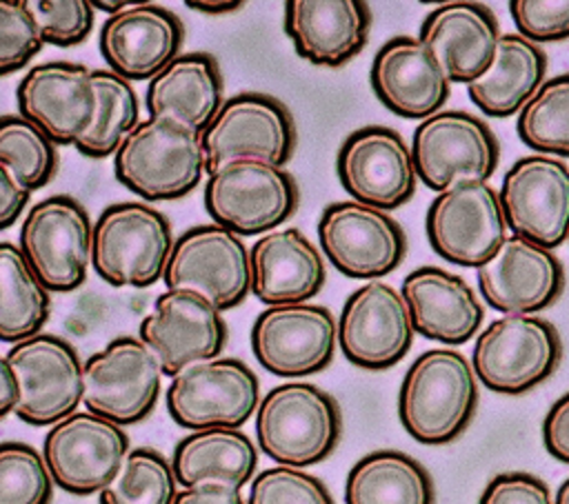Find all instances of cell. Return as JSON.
Returning <instances> with one entry per match:
<instances>
[{"label":"cell","instance_id":"37","mask_svg":"<svg viewBox=\"0 0 569 504\" xmlns=\"http://www.w3.org/2000/svg\"><path fill=\"white\" fill-rule=\"evenodd\" d=\"M178 480L156 448H131L116 477L98 493L100 504H173Z\"/></svg>","mask_w":569,"mask_h":504},{"label":"cell","instance_id":"3","mask_svg":"<svg viewBox=\"0 0 569 504\" xmlns=\"http://www.w3.org/2000/svg\"><path fill=\"white\" fill-rule=\"evenodd\" d=\"M342 433L340 406L311 382H284L256 409L258 448L276 464L305 468L329 457Z\"/></svg>","mask_w":569,"mask_h":504},{"label":"cell","instance_id":"43","mask_svg":"<svg viewBox=\"0 0 569 504\" xmlns=\"http://www.w3.org/2000/svg\"><path fill=\"white\" fill-rule=\"evenodd\" d=\"M516 33L542 44L569 38V0H511Z\"/></svg>","mask_w":569,"mask_h":504},{"label":"cell","instance_id":"36","mask_svg":"<svg viewBox=\"0 0 569 504\" xmlns=\"http://www.w3.org/2000/svg\"><path fill=\"white\" fill-rule=\"evenodd\" d=\"M520 140L545 155H569V71L547 78L516 118Z\"/></svg>","mask_w":569,"mask_h":504},{"label":"cell","instance_id":"12","mask_svg":"<svg viewBox=\"0 0 569 504\" xmlns=\"http://www.w3.org/2000/svg\"><path fill=\"white\" fill-rule=\"evenodd\" d=\"M318 242L342 275L367 282L396 271L407 253V235L398 220L356 200H338L322 209Z\"/></svg>","mask_w":569,"mask_h":504},{"label":"cell","instance_id":"40","mask_svg":"<svg viewBox=\"0 0 569 504\" xmlns=\"http://www.w3.org/2000/svg\"><path fill=\"white\" fill-rule=\"evenodd\" d=\"M247 504H333V497L320 477L278 464L251 480Z\"/></svg>","mask_w":569,"mask_h":504},{"label":"cell","instance_id":"10","mask_svg":"<svg viewBox=\"0 0 569 504\" xmlns=\"http://www.w3.org/2000/svg\"><path fill=\"white\" fill-rule=\"evenodd\" d=\"M7 362L18 380L13 413L33 426H53L76 413L84 393V362L71 342L53 333H38L16 342Z\"/></svg>","mask_w":569,"mask_h":504},{"label":"cell","instance_id":"6","mask_svg":"<svg viewBox=\"0 0 569 504\" xmlns=\"http://www.w3.org/2000/svg\"><path fill=\"white\" fill-rule=\"evenodd\" d=\"M213 224L231 233L264 235L298 209V184L284 167L240 160L209 173L202 193Z\"/></svg>","mask_w":569,"mask_h":504},{"label":"cell","instance_id":"26","mask_svg":"<svg viewBox=\"0 0 569 504\" xmlns=\"http://www.w3.org/2000/svg\"><path fill=\"white\" fill-rule=\"evenodd\" d=\"M249 291L267 306L307 302L327 280L320 249L296 226L260 235L249 249Z\"/></svg>","mask_w":569,"mask_h":504},{"label":"cell","instance_id":"42","mask_svg":"<svg viewBox=\"0 0 569 504\" xmlns=\"http://www.w3.org/2000/svg\"><path fill=\"white\" fill-rule=\"evenodd\" d=\"M29 7L44 44L76 47L93 29L96 9L89 0H36Z\"/></svg>","mask_w":569,"mask_h":504},{"label":"cell","instance_id":"46","mask_svg":"<svg viewBox=\"0 0 569 504\" xmlns=\"http://www.w3.org/2000/svg\"><path fill=\"white\" fill-rule=\"evenodd\" d=\"M173 504H247L238 486L224 482H202L176 493Z\"/></svg>","mask_w":569,"mask_h":504},{"label":"cell","instance_id":"22","mask_svg":"<svg viewBox=\"0 0 569 504\" xmlns=\"http://www.w3.org/2000/svg\"><path fill=\"white\" fill-rule=\"evenodd\" d=\"M138 337L153 351L164 375L213 360L227 344L222 311L207 298L187 289H167L140 322Z\"/></svg>","mask_w":569,"mask_h":504},{"label":"cell","instance_id":"51","mask_svg":"<svg viewBox=\"0 0 569 504\" xmlns=\"http://www.w3.org/2000/svg\"><path fill=\"white\" fill-rule=\"evenodd\" d=\"M553 504H569V477L558 486Z\"/></svg>","mask_w":569,"mask_h":504},{"label":"cell","instance_id":"33","mask_svg":"<svg viewBox=\"0 0 569 504\" xmlns=\"http://www.w3.org/2000/svg\"><path fill=\"white\" fill-rule=\"evenodd\" d=\"M347 504H433L429 471L411 455L393 448L360 457L345 482Z\"/></svg>","mask_w":569,"mask_h":504},{"label":"cell","instance_id":"52","mask_svg":"<svg viewBox=\"0 0 569 504\" xmlns=\"http://www.w3.org/2000/svg\"><path fill=\"white\" fill-rule=\"evenodd\" d=\"M567 240H569V238H567Z\"/></svg>","mask_w":569,"mask_h":504},{"label":"cell","instance_id":"45","mask_svg":"<svg viewBox=\"0 0 569 504\" xmlns=\"http://www.w3.org/2000/svg\"><path fill=\"white\" fill-rule=\"evenodd\" d=\"M542 442L551 457L569 464V391L547 411L542 422Z\"/></svg>","mask_w":569,"mask_h":504},{"label":"cell","instance_id":"5","mask_svg":"<svg viewBox=\"0 0 569 504\" xmlns=\"http://www.w3.org/2000/svg\"><path fill=\"white\" fill-rule=\"evenodd\" d=\"M562 355L558 329L540 315H502L473 344L476 377L502 395H520L551 377Z\"/></svg>","mask_w":569,"mask_h":504},{"label":"cell","instance_id":"14","mask_svg":"<svg viewBox=\"0 0 569 504\" xmlns=\"http://www.w3.org/2000/svg\"><path fill=\"white\" fill-rule=\"evenodd\" d=\"M162 280L167 289L200 293L216 309L229 311L249 293V249L220 224H196L176 238Z\"/></svg>","mask_w":569,"mask_h":504},{"label":"cell","instance_id":"34","mask_svg":"<svg viewBox=\"0 0 569 504\" xmlns=\"http://www.w3.org/2000/svg\"><path fill=\"white\" fill-rule=\"evenodd\" d=\"M51 298L20 246L0 240V342L38 335L49 320Z\"/></svg>","mask_w":569,"mask_h":504},{"label":"cell","instance_id":"39","mask_svg":"<svg viewBox=\"0 0 569 504\" xmlns=\"http://www.w3.org/2000/svg\"><path fill=\"white\" fill-rule=\"evenodd\" d=\"M53 480L38 448L0 442V504H49Z\"/></svg>","mask_w":569,"mask_h":504},{"label":"cell","instance_id":"32","mask_svg":"<svg viewBox=\"0 0 569 504\" xmlns=\"http://www.w3.org/2000/svg\"><path fill=\"white\" fill-rule=\"evenodd\" d=\"M171 466L184 488L202 482H224L242 488L253 480L258 448L240 429L191 431L173 446Z\"/></svg>","mask_w":569,"mask_h":504},{"label":"cell","instance_id":"31","mask_svg":"<svg viewBox=\"0 0 569 504\" xmlns=\"http://www.w3.org/2000/svg\"><path fill=\"white\" fill-rule=\"evenodd\" d=\"M547 53L520 33H502L491 67L467 84L471 102L489 118H509L547 80Z\"/></svg>","mask_w":569,"mask_h":504},{"label":"cell","instance_id":"44","mask_svg":"<svg viewBox=\"0 0 569 504\" xmlns=\"http://www.w3.org/2000/svg\"><path fill=\"white\" fill-rule=\"evenodd\" d=\"M478 504H553V497L533 473L509 471L489 480Z\"/></svg>","mask_w":569,"mask_h":504},{"label":"cell","instance_id":"28","mask_svg":"<svg viewBox=\"0 0 569 504\" xmlns=\"http://www.w3.org/2000/svg\"><path fill=\"white\" fill-rule=\"evenodd\" d=\"M500 24L482 2L456 0L433 7L418 38L438 56L451 82L469 84L493 62L500 42Z\"/></svg>","mask_w":569,"mask_h":504},{"label":"cell","instance_id":"11","mask_svg":"<svg viewBox=\"0 0 569 504\" xmlns=\"http://www.w3.org/2000/svg\"><path fill=\"white\" fill-rule=\"evenodd\" d=\"M258 375L238 357H213L182 369L167 389L171 420L189 431L240 429L260 404Z\"/></svg>","mask_w":569,"mask_h":504},{"label":"cell","instance_id":"1","mask_svg":"<svg viewBox=\"0 0 569 504\" xmlns=\"http://www.w3.org/2000/svg\"><path fill=\"white\" fill-rule=\"evenodd\" d=\"M478 406V377L471 362L456 349H429L407 369L398 415L405 431L420 444H447L471 422Z\"/></svg>","mask_w":569,"mask_h":504},{"label":"cell","instance_id":"47","mask_svg":"<svg viewBox=\"0 0 569 504\" xmlns=\"http://www.w3.org/2000/svg\"><path fill=\"white\" fill-rule=\"evenodd\" d=\"M31 191L24 189L18 178L0 162V231L11 226L29 202Z\"/></svg>","mask_w":569,"mask_h":504},{"label":"cell","instance_id":"23","mask_svg":"<svg viewBox=\"0 0 569 504\" xmlns=\"http://www.w3.org/2000/svg\"><path fill=\"white\" fill-rule=\"evenodd\" d=\"M478 286L485 302L496 311L536 315L562 293L565 266L551 249L511 233L478 266Z\"/></svg>","mask_w":569,"mask_h":504},{"label":"cell","instance_id":"24","mask_svg":"<svg viewBox=\"0 0 569 504\" xmlns=\"http://www.w3.org/2000/svg\"><path fill=\"white\" fill-rule=\"evenodd\" d=\"M182 38V20L171 9L131 2L102 22L98 47L109 71L127 82H140L151 80L180 56Z\"/></svg>","mask_w":569,"mask_h":504},{"label":"cell","instance_id":"13","mask_svg":"<svg viewBox=\"0 0 569 504\" xmlns=\"http://www.w3.org/2000/svg\"><path fill=\"white\" fill-rule=\"evenodd\" d=\"M162 375L158 357L140 337H113L84 360L82 404L120 426L136 424L156 409Z\"/></svg>","mask_w":569,"mask_h":504},{"label":"cell","instance_id":"18","mask_svg":"<svg viewBox=\"0 0 569 504\" xmlns=\"http://www.w3.org/2000/svg\"><path fill=\"white\" fill-rule=\"evenodd\" d=\"M338 344V322L322 304L267 306L251 326L258 364L280 377H305L327 369Z\"/></svg>","mask_w":569,"mask_h":504},{"label":"cell","instance_id":"7","mask_svg":"<svg viewBox=\"0 0 569 504\" xmlns=\"http://www.w3.org/2000/svg\"><path fill=\"white\" fill-rule=\"evenodd\" d=\"M418 178L442 193L462 182H487L500 162V144L485 120L442 109L418 122L411 135Z\"/></svg>","mask_w":569,"mask_h":504},{"label":"cell","instance_id":"2","mask_svg":"<svg viewBox=\"0 0 569 504\" xmlns=\"http://www.w3.org/2000/svg\"><path fill=\"white\" fill-rule=\"evenodd\" d=\"M113 173L147 202L184 198L207 173L202 133L178 120L149 115L113 153Z\"/></svg>","mask_w":569,"mask_h":504},{"label":"cell","instance_id":"29","mask_svg":"<svg viewBox=\"0 0 569 504\" xmlns=\"http://www.w3.org/2000/svg\"><path fill=\"white\" fill-rule=\"evenodd\" d=\"M416 333L458 346L469 342L485 320V306L469 282L440 266H418L402 280Z\"/></svg>","mask_w":569,"mask_h":504},{"label":"cell","instance_id":"15","mask_svg":"<svg viewBox=\"0 0 569 504\" xmlns=\"http://www.w3.org/2000/svg\"><path fill=\"white\" fill-rule=\"evenodd\" d=\"M124 429L91 411H76L56 422L42 442V457L53 484L73 495L100 493L129 453Z\"/></svg>","mask_w":569,"mask_h":504},{"label":"cell","instance_id":"4","mask_svg":"<svg viewBox=\"0 0 569 504\" xmlns=\"http://www.w3.org/2000/svg\"><path fill=\"white\" fill-rule=\"evenodd\" d=\"M169 218L149 202H113L93 222L91 266L111 286H149L173 249Z\"/></svg>","mask_w":569,"mask_h":504},{"label":"cell","instance_id":"21","mask_svg":"<svg viewBox=\"0 0 569 504\" xmlns=\"http://www.w3.org/2000/svg\"><path fill=\"white\" fill-rule=\"evenodd\" d=\"M18 113L33 122L53 144H78L98 111L93 69L49 60L33 64L16 89Z\"/></svg>","mask_w":569,"mask_h":504},{"label":"cell","instance_id":"9","mask_svg":"<svg viewBox=\"0 0 569 504\" xmlns=\"http://www.w3.org/2000/svg\"><path fill=\"white\" fill-rule=\"evenodd\" d=\"M93 222L71 195H49L29 206L18 246L49 293H69L87 278Z\"/></svg>","mask_w":569,"mask_h":504},{"label":"cell","instance_id":"27","mask_svg":"<svg viewBox=\"0 0 569 504\" xmlns=\"http://www.w3.org/2000/svg\"><path fill=\"white\" fill-rule=\"evenodd\" d=\"M371 11L362 0H287L284 33L300 58L318 67H340L369 40Z\"/></svg>","mask_w":569,"mask_h":504},{"label":"cell","instance_id":"49","mask_svg":"<svg viewBox=\"0 0 569 504\" xmlns=\"http://www.w3.org/2000/svg\"><path fill=\"white\" fill-rule=\"evenodd\" d=\"M189 9H196L200 13H231V11H238L244 7L242 0H218V2H198V0H187L184 2Z\"/></svg>","mask_w":569,"mask_h":504},{"label":"cell","instance_id":"16","mask_svg":"<svg viewBox=\"0 0 569 504\" xmlns=\"http://www.w3.org/2000/svg\"><path fill=\"white\" fill-rule=\"evenodd\" d=\"M500 195L489 182H462L438 193L425 218L431 249L451 264L480 266L507 240Z\"/></svg>","mask_w":569,"mask_h":504},{"label":"cell","instance_id":"17","mask_svg":"<svg viewBox=\"0 0 569 504\" xmlns=\"http://www.w3.org/2000/svg\"><path fill=\"white\" fill-rule=\"evenodd\" d=\"M336 171L351 200L389 211L416 193V164L405 138L382 124L351 131L338 149Z\"/></svg>","mask_w":569,"mask_h":504},{"label":"cell","instance_id":"38","mask_svg":"<svg viewBox=\"0 0 569 504\" xmlns=\"http://www.w3.org/2000/svg\"><path fill=\"white\" fill-rule=\"evenodd\" d=\"M0 162L11 169L18 182L33 191L44 187L56 169V144L20 113L0 115Z\"/></svg>","mask_w":569,"mask_h":504},{"label":"cell","instance_id":"50","mask_svg":"<svg viewBox=\"0 0 569 504\" xmlns=\"http://www.w3.org/2000/svg\"><path fill=\"white\" fill-rule=\"evenodd\" d=\"M131 2H104V0H98V2H91V7L96 9V11H104V13H109V16H113V13H118V11H122L124 7H129Z\"/></svg>","mask_w":569,"mask_h":504},{"label":"cell","instance_id":"19","mask_svg":"<svg viewBox=\"0 0 569 504\" xmlns=\"http://www.w3.org/2000/svg\"><path fill=\"white\" fill-rule=\"evenodd\" d=\"M413 320L407 300L382 280H371L351 291L338 317L342 355L369 371L398 364L413 342Z\"/></svg>","mask_w":569,"mask_h":504},{"label":"cell","instance_id":"25","mask_svg":"<svg viewBox=\"0 0 569 504\" xmlns=\"http://www.w3.org/2000/svg\"><path fill=\"white\" fill-rule=\"evenodd\" d=\"M376 98L396 115L425 120L442 111L451 78L438 56L413 36L387 40L369 71Z\"/></svg>","mask_w":569,"mask_h":504},{"label":"cell","instance_id":"41","mask_svg":"<svg viewBox=\"0 0 569 504\" xmlns=\"http://www.w3.org/2000/svg\"><path fill=\"white\" fill-rule=\"evenodd\" d=\"M44 47L27 0H0V75L27 67Z\"/></svg>","mask_w":569,"mask_h":504},{"label":"cell","instance_id":"8","mask_svg":"<svg viewBox=\"0 0 569 504\" xmlns=\"http://www.w3.org/2000/svg\"><path fill=\"white\" fill-rule=\"evenodd\" d=\"M202 147L207 175L240 160L284 167L296 149V124L278 98L244 91L222 102L202 131Z\"/></svg>","mask_w":569,"mask_h":504},{"label":"cell","instance_id":"35","mask_svg":"<svg viewBox=\"0 0 569 504\" xmlns=\"http://www.w3.org/2000/svg\"><path fill=\"white\" fill-rule=\"evenodd\" d=\"M93 84L98 91L96 120L76 149L87 158H107L140 122L138 93L131 82L109 69H93Z\"/></svg>","mask_w":569,"mask_h":504},{"label":"cell","instance_id":"30","mask_svg":"<svg viewBox=\"0 0 569 504\" xmlns=\"http://www.w3.org/2000/svg\"><path fill=\"white\" fill-rule=\"evenodd\" d=\"M224 102V84L218 60L204 51L180 53L144 91L151 118H171L193 131H204Z\"/></svg>","mask_w":569,"mask_h":504},{"label":"cell","instance_id":"48","mask_svg":"<svg viewBox=\"0 0 569 504\" xmlns=\"http://www.w3.org/2000/svg\"><path fill=\"white\" fill-rule=\"evenodd\" d=\"M18 380L13 369L9 366L7 357L0 355V420L9 413H13L16 404H18Z\"/></svg>","mask_w":569,"mask_h":504},{"label":"cell","instance_id":"20","mask_svg":"<svg viewBox=\"0 0 569 504\" xmlns=\"http://www.w3.org/2000/svg\"><path fill=\"white\" fill-rule=\"evenodd\" d=\"M513 235L556 249L569 238V164L531 153L516 160L498 189Z\"/></svg>","mask_w":569,"mask_h":504}]
</instances>
